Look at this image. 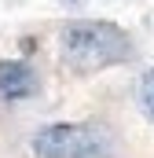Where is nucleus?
I'll list each match as a JSON object with an SVG mask.
<instances>
[{
    "mask_svg": "<svg viewBox=\"0 0 154 158\" xmlns=\"http://www.w3.org/2000/svg\"><path fill=\"white\" fill-rule=\"evenodd\" d=\"M132 37L117 22H70L63 30V59L77 74H99L132 59Z\"/></svg>",
    "mask_w": 154,
    "mask_h": 158,
    "instance_id": "nucleus-1",
    "label": "nucleus"
},
{
    "mask_svg": "<svg viewBox=\"0 0 154 158\" xmlns=\"http://www.w3.org/2000/svg\"><path fill=\"white\" fill-rule=\"evenodd\" d=\"M40 92V77L30 63L18 59H0V99L4 103H18Z\"/></svg>",
    "mask_w": 154,
    "mask_h": 158,
    "instance_id": "nucleus-2",
    "label": "nucleus"
},
{
    "mask_svg": "<svg viewBox=\"0 0 154 158\" xmlns=\"http://www.w3.org/2000/svg\"><path fill=\"white\" fill-rule=\"evenodd\" d=\"M77 140H81V125H44L33 136V155L37 158H74Z\"/></svg>",
    "mask_w": 154,
    "mask_h": 158,
    "instance_id": "nucleus-3",
    "label": "nucleus"
},
{
    "mask_svg": "<svg viewBox=\"0 0 154 158\" xmlns=\"http://www.w3.org/2000/svg\"><path fill=\"white\" fill-rule=\"evenodd\" d=\"M74 158H117V140L107 125H81Z\"/></svg>",
    "mask_w": 154,
    "mask_h": 158,
    "instance_id": "nucleus-4",
    "label": "nucleus"
},
{
    "mask_svg": "<svg viewBox=\"0 0 154 158\" xmlns=\"http://www.w3.org/2000/svg\"><path fill=\"white\" fill-rule=\"evenodd\" d=\"M140 107H143V114L154 121V70H147V77L140 81Z\"/></svg>",
    "mask_w": 154,
    "mask_h": 158,
    "instance_id": "nucleus-5",
    "label": "nucleus"
},
{
    "mask_svg": "<svg viewBox=\"0 0 154 158\" xmlns=\"http://www.w3.org/2000/svg\"><path fill=\"white\" fill-rule=\"evenodd\" d=\"M66 4H84V0H66Z\"/></svg>",
    "mask_w": 154,
    "mask_h": 158,
    "instance_id": "nucleus-6",
    "label": "nucleus"
}]
</instances>
